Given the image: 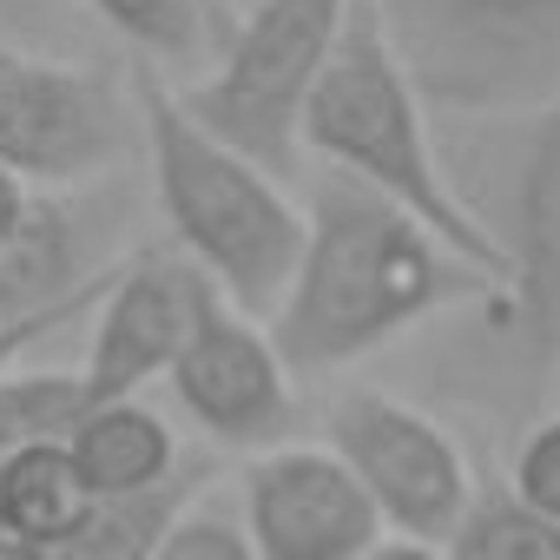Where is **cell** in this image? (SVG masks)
<instances>
[{
  "label": "cell",
  "instance_id": "7a4b0ae2",
  "mask_svg": "<svg viewBox=\"0 0 560 560\" xmlns=\"http://www.w3.org/2000/svg\"><path fill=\"white\" fill-rule=\"evenodd\" d=\"M132 126L152 159V198L172 231V250H185L231 311L270 317L284 298V277L304 244V205L284 191V178L205 132L178 86L165 73L132 67Z\"/></svg>",
  "mask_w": 560,
  "mask_h": 560
},
{
  "label": "cell",
  "instance_id": "2e32d148",
  "mask_svg": "<svg viewBox=\"0 0 560 560\" xmlns=\"http://www.w3.org/2000/svg\"><path fill=\"white\" fill-rule=\"evenodd\" d=\"M86 8L152 73H198L218 47V34H211L218 0H86Z\"/></svg>",
  "mask_w": 560,
  "mask_h": 560
},
{
  "label": "cell",
  "instance_id": "8fae6325",
  "mask_svg": "<svg viewBox=\"0 0 560 560\" xmlns=\"http://www.w3.org/2000/svg\"><path fill=\"white\" fill-rule=\"evenodd\" d=\"M534 376L560 370V100L534 119L521 191H514V237H508V291Z\"/></svg>",
  "mask_w": 560,
  "mask_h": 560
},
{
  "label": "cell",
  "instance_id": "44dd1931",
  "mask_svg": "<svg viewBox=\"0 0 560 560\" xmlns=\"http://www.w3.org/2000/svg\"><path fill=\"white\" fill-rule=\"evenodd\" d=\"M27 198H34V185H21L8 165H0V244L14 237V224H21V211H27Z\"/></svg>",
  "mask_w": 560,
  "mask_h": 560
},
{
  "label": "cell",
  "instance_id": "277c9868",
  "mask_svg": "<svg viewBox=\"0 0 560 560\" xmlns=\"http://www.w3.org/2000/svg\"><path fill=\"white\" fill-rule=\"evenodd\" d=\"M357 0H250L237 34L224 40V54L205 67V80H191L178 100L185 113L218 132L224 145H237L244 159H257L264 172L284 178L298 165V119L304 100L343 34Z\"/></svg>",
  "mask_w": 560,
  "mask_h": 560
},
{
  "label": "cell",
  "instance_id": "d6986e66",
  "mask_svg": "<svg viewBox=\"0 0 560 560\" xmlns=\"http://www.w3.org/2000/svg\"><path fill=\"white\" fill-rule=\"evenodd\" d=\"M152 560H257V553H250L244 527H237V521H224L218 508H185V514H178V527L159 540V553H152Z\"/></svg>",
  "mask_w": 560,
  "mask_h": 560
},
{
  "label": "cell",
  "instance_id": "cb8c5ba5",
  "mask_svg": "<svg viewBox=\"0 0 560 560\" xmlns=\"http://www.w3.org/2000/svg\"><path fill=\"white\" fill-rule=\"evenodd\" d=\"M218 8H250V0H218Z\"/></svg>",
  "mask_w": 560,
  "mask_h": 560
},
{
  "label": "cell",
  "instance_id": "52a82bcc",
  "mask_svg": "<svg viewBox=\"0 0 560 560\" xmlns=\"http://www.w3.org/2000/svg\"><path fill=\"white\" fill-rule=\"evenodd\" d=\"M218 284L185 257V250H132L126 264L106 270V291L93 304V337H86V363L80 396L86 402H126L145 396L152 383L172 376L178 350L191 343V330L218 311Z\"/></svg>",
  "mask_w": 560,
  "mask_h": 560
},
{
  "label": "cell",
  "instance_id": "30bf717a",
  "mask_svg": "<svg viewBox=\"0 0 560 560\" xmlns=\"http://www.w3.org/2000/svg\"><path fill=\"white\" fill-rule=\"evenodd\" d=\"M178 409L224 448H270L291 435V363L277 357L270 330L231 304H218L172 363Z\"/></svg>",
  "mask_w": 560,
  "mask_h": 560
},
{
  "label": "cell",
  "instance_id": "4fadbf2b",
  "mask_svg": "<svg viewBox=\"0 0 560 560\" xmlns=\"http://www.w3.org/2000/svg\"><path fill=\"white\" fill-rule=\"evenodd\" d=\"M60 442H67L86 494H139V488H159V481H172L185 468L172 422L159 409H145L139 396H126V402H86Z\"/></svg>",
  "mask_w": 560,
  "mask_h": 560
},
{
  "label": "cell",
  "instance_id": "7c38bea8",
  "mask_svg": "<svg viewBox=\"0 0 560 560\" xmlns=\"http://www.w3.org/2000/svg\"><path fill=\"white\" fill-rule=\"evenodd\" d=\"M86 257H93V224L80 191H34L14 237L0 244V324L86 298L106 277L86 270Z\"/></svg>",
  "mask_w": 560,
  "mask_h": 560
},
{
  "label": "cell",
  "instance_id": "5bb4252c",
  "mask_svg": "<svg viewBox=\"0 0 560 560\" xmlns=\"http://www.w3.org/2000/svg\"><path fill=\"white\" fill-rule=\"evenodd\" d=\"M205 468H178L159 488L139 494H93L80 508V521L54 540V560H152L159 540L178 527V514L198 501Z\"/></svg>",
  "mask_w": 560,
  "mask_h": 560
},
{
  "label": "cell",
  "instance_id": "8992f818",
  "mask_svg": "<svg viewBox=\"0 0 560 560\" xmlns=\"http://www.w3.org/2000/svg\"><path fill=\"white\" fill-rule=\"evenodd\" d=\"M324 448L357 475V488L370 494L383 534L448 540L455 521L475 501V475H468L462 442L435 416L409 409L389 389H350V396H337Z\"/></svg>",
  "mask_w": 560,
  "mask_h": 560
},
{
  "label": "cell",
  "instance_id": "9c48e42d",
  "mask_svg": "<svg viewBox=\"0 0 560 560\" xmlns=\"http://www.w3.org/2000/svg\"><path fill=\"white\" fill-rule=\"evenodd\" d=\"M237 527L257 560H357L383 534L357 475L311 442H270L250 455Z\"/></svg>",
  "mask_w": 560,
  "mask_h": 560
},
{
  "label": "cell",
  "instance_id": "603a6c76",
  "mask_svg": "<svg viewBox=\"0 0 560 560\" xmlns=\"http://www.w3.org/2000/svg\"><path fill=\"white\" fill-rule=\"evenodd\" d=\"M40 8H80V0H40Z\"/></svg>",
  "mask_w": 560,
  "mask_h": 560
},
{
  "label": "cell",
  "instance_id": "e0dca14e",
  "mask_svg": "<svg viewBox=\"0 0 560 560\" xmlns=\"http://www.w3.org/2000/svg\"><path fill=\"white\" fill-rule=\"evenodd\" d=\"M442 553L448 560H560V527L540 521L508 488H488V494L468 501V514L455 521Z\"/></svg>",
  "mask_w": 560,
  "mask_h": 560
},
{
  "label": "cell",
  "instance_id": "7402d4cb",
  "mask_svg": "<svg viewBox=\"0 0 560 560\" xmlns=\"http://www.w3.org/2000/svg\"><path fill=\"white\" fill-rule=\"evenodd\" d=\"M0 560H54V547H40V540H21V534H8V527H0Z\"/></svg>",
  "mask_w": 560,
  "mask_h": 560
},
{
  "label": "cell",
  "instance_id": "6da1fadb",
  "mask_svg": "<svg viewBox=\"0 0 560 560\" xmlns=\"http://www.w3.org/2000/svg\"><path fill=\"white\" fill-rule=\"evenodd\" d=\"M475 298H501V284L383 191L330 172L304 205V244L264 330L291 370L324 376Z\"/></svg>",
  "mask_w": 560,
  "mask_h": 560
},
{
  "label": "cell",
  "instance_id": "5b68a950",
  "mask_svg": "<svg viewBox=\"0 0 560 560\" xmlns=\"http://www.w3.org/2000/svg\"><path fill=\"white\" fill-rule=\"evenodd\" d=\"M139 139L132 106L93 67L0 47V165L34 191H80Z\"/></svg>",
  "mask_w": 560,
  "mask_h": 560
},
{
  "label": "cell",
  "instance_id": "ac0fdd59",
  "mask_svg": "<svg viewBox=\"0 0 560 560\" xmlns=\"http://www.w3.org/2000/svg\"><path fill=\"white\" fill-rule=\"evenodd\" d=\"M508 494L560 527V416H547V422H534L521 435L514 468H508Z\"/></svg>",
  "mask_w": 560,
  "mask_h": 560
},
{
  "label": "cell",
  "instance_id": "ba28073f",
  "mask_svg": "<svg viewBox=\"0 0 560 560\" xmlns=\"http://www.w3.org/2000/svg\"><path fill=\"white\" fill-rule=\"evenodd\" d=\"M376 14L396 47L429 54L409 73L462 100L521 93L560 60V0H376Z\"/></svg>",
  "mask_w": 560,
  "mask_h": 560
},
{
  "label": "cell",
  "instance_id": "9a60e30c",
  "mask_svg": "<svg viewBox=\"0 0 560 560\" xmlns=\"http://www.w3.org/2000/svg\"><path fill=\"white\" fill-rule=\"evenodd\" d=\"M86 501L93 494H86V481H80V468H73L60 435L21 442V448L0 455V527H8V534L54 547L80 521Z\"/></svg>",
  "mask_w": 560,
  "mask_h": 560
},
{
  "label": "cell",
  "instance_id": "ffe728a7",
  "mask_svg": "<svg viewBox=\"0 0 560 560\" xmlns=\"http://www.w3.org/2000/svg\"><path fill=\"white\" fill-rule=\"evenodd\" d=\"M357 560H448L442 540H409V534H376Z\"/></svg>",
  "mask_w": 560,
  "mask_h": 560
},
{
  "label": "cell",
  "instance_id": "3957f363",
  "mask_svg": "<svg viewBox=\"0 0 560 560\" xmlns=\"http://www.w3.org/2000/svg\"><path fill=\"white\" fill-rule=\"evenodd\" d=\"M298 145L317 152L337 178H357L370 191H383L389 205H402L409 218H422L455 257H468L475 270H488L508 291V244L462 205V191L448 185L429 119H422V86L402 67L376 0H357L311 100L298 119Z\"/></svg>",
  "mask_w": 560,
  "mask_h": 560
}]
</instances>
